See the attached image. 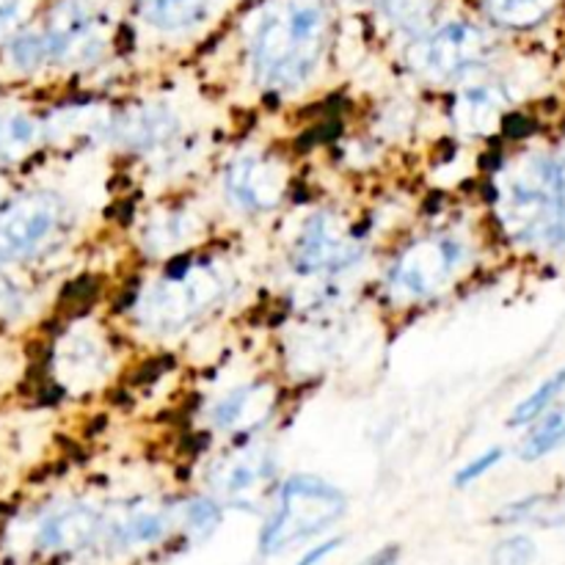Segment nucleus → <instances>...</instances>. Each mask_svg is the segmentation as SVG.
<instances>
[{"label":"nucleus","mask_w":565,"mask_h":565,"mask_svg":"<svg viewBox=\"0 0 565 565\" xmlns=\"http://www.w3.org/2000/svg\"><path fill=\"white\" fill-rule=\"evenodd\" d=\"M39 132L42 127L28 114H0V158L17 160L28 154L36 147Z\"/></svg>","instance_id":"nucleus-20"},{"label":"nucleus","mask_w":565,"mask_h":565,"mask_svg":"<svg viewBox=\"0 0 565 565\" xmlns=\"http://www.w3.org/2000/svg\"><path fill=\"white\" fill-rule=\"evenodd\" d=\"M502 458H505V450H502V447H491V450L480 452V456H475L472 461H467L461 469H458L452 483H456V489H469V486H475L478 480H483L486 475L502 461Z\"/></svg>","instance_id":"nucleus-26"},{"label":"nucleus","mask_w":565,"mask_h":565,"mask_svg":"<svg viewBox=\"0 0 565 565\" xmlns=\"http://www.w3.org/2000/svg\"><path fill=\"white\" fill-rule=\"evenodd\" d=\"M182 527L193 535L196 541L210 539L215 530L221 527L224 519V505L215 497H193L182 505Z\"/></svg>","instance_id":"nucleus-23"},{"label":"nucleus","mask_w":565,"mask_h":565,"mask_svg":"<svg viewBox=\"0 0 565 565\" xmlns=\"http://www.w3.org/2000/svg\"><path fill=\"white\" fill-rule=\"evenodd\" d=\"M108 345L92 331H70L58 345V375L75 392L97 386L108 375Z\"/></svg>","instance_id":"nucleus-12"},{"label":"nucleus","mask_w":565,"mask_h":565,"mask_svg":"<svg viewBox=\"0 0 565 565\" xmlns=\"http://www.w3.org/2000/svg\"><path fill=\"white\" fill-rule=\"evenodd\" d=\"M169 533V519L152 508H125L119 516H105V533L110 544L119 550H132V546H154Z\"/></svg>","instance_id":"nucleus-14"},{"label":"nucleus","mask_w":565,"mask_h":565,"mask_svg":"<svg viewBox=\"0 0 565 565\" xmlns=\"http://www.w3.org/2000/svg\"><path fill=\"white\" fill-rule=\"evenodd\" d=\"M105 533V513L86 502L55 508L44 513L36 524V550L42 552H77L92 546Z\"/></svg>","instance_id":"nucleus-10"},{"label":"nucleus","mask_w":565,"mask_h":565,"mask_svg":"<svg viewBox=\"0 0 565 565\" xmlns=\"http://www.w3.org/2000/svg\"><path fill=\"white\" fill-rule=\"evenodd\" d=\"M489 14L508 28H530L544 20L555 0H486Z\"/></svg>","instance_id":"nucleus-22"},{"label":"nucleus","mask_w":565,"mask_h":565,"mask_svg":"<svg viewBox=\"0 0 565 565\" xmlns=\"http://www.w3.org/2000/svg\"><path fill=\"white\" fill-rule=\"evenodd\" d=\"M342 544H345V539H340V535H337V539H326L323 544H315L312 550L303 552V555L298 557L296 565H320V563H326L331 555H334L337 550H340Z\"/></svg>","instance_id":"nucleus-30"},{"label":"nucleus","mask_w":565,"mask_h":565,"mask_svg":"<svg viewBox=\"0 0 565 565\" xmlns=\"http://www.w3.org/2000/svg\"><path fill=\"white\" fill-rule=\"evenodd\" d=\"M489 36L469 22H450L414 44L412 66L428 81H456L478 70L489 55Z\"/></svg>","instance_id":"nucleus-7"},{"label":"nucleus","mask_w":565,"mask_h":565,"mask_svg":"<svg viewBox=\"0 0 565 565\" xmlns=\"http://www.w3.org/2000/svg\"><path fill=\"white\" fill-rule=\"evenodd\" d=\"M364 259V243L337 215L307 218L290 248V268L298 276H340Z\"/></svg>","instance_id":"nucleus-6"},{"label":"nucleus","mask_w":565,"mask_h":565,"mask_svg":"<svg viewBox=\"0 0 565 565\" xmlns=\"http://www.w3.org/2000/svg\"><path fill=\"white\" fill-rule=\"evenodd\" d=\"M552 193H555L561 248H565V158H552Z\"/></svg>","instance_id":"nucleus-28"},{"label":"nucleus","mask_w":565,"mask_h":565,"mask_svg":"<svg viewBox=\"0 0 565 565\" xmlns=\"http://www.w3.org/2000/svg\"><path fill=\"white\" fill-rule=\"evenodd\" d=\"M469 257L463 237L452 232L419 237L408 243L386 270V290L395 301H428L445 290Z\"/></svg>","instance_id":"nucleus-4"},{"label":"nucleus","mask_w":565,"mask_h":565,"mask_svg":"<svg viewBox=\"0 0 565 565\" xmlns=\"http://www.w3.org/2000/svg\"><path fill=\"white\" fill-rule=\"evenodd\" d=\"M199 215L188 210H169V213L154 215L143 230V246L149 254H174L177 248L188 246L196 237Z\"/></svg>","instance_id":"nucleus-16"},{"label":"nucleus","mask_w":565,"mask_h":565,"mask_svg":"<svg viewBox=\"0 0 565 565\" xmlns=\"http://www.w3.org/2000/svg\"><path fill=\"white\" fill-rule=\"evenodd\" d=\"M66 224V204L53 191L17 196L0 210V265L22 263L53 243Z\"/></svg>","instance_id":"nucleus-5"},{"label":"nucleus","mask_w":565,"mask_h":565,"mask_svg":"<svg viewBox=\"0 0 565 565\" xmlns=\"http://www.w3.org/2000/svg\"><path fill=\"white\" fill-rule=\"evenodd\" d=\"M276 408V390L270 384H243L221 397L210 412L213 428L230 436H248L263 428Z\"/></svg>","instance_id":"nucleus-11"},{"label":"nucleus","mask_w":565,"mask_h":565,"mask_svg":"<svg viewBox=\"0 0 565 565\" xmlns=\"http://www.w3.org/2000/svg\"><path fill=\"white\" fill-rule=\"evenodd\" d=\"M285 193L287 169L270 154H235L224 169V196L241 213H270L285 202Z\"/></svg>","instance_id":"nucleus-8"},{"label":"nucleus","mask_w":565,"mask_h":565,"mask_svg":"<svg viewBox=\"0 0 565 565\" xmlns=\"http://www.w3.org/2000/svg\"><path fill=\"white\" fill-rule=\"evenodd\" d=\"M230 290V270L215 259L174 265L138 298V323L152 334H177L218 307Z\"/></svg>","instance_id":"nucleus-2"},{"label":"nucleus","mask_w":565,"mask_h":565,"mask_svg":"<svg viewBox=\"0 0 565 565\" xmlns=\"http://www.w3.org/2000/svg\"><path fill=\"white\" fill-rule=\"evenodd\" d=\"M177 130H180V119L169 105H141V108L127 110L121 119L110 125L116 141L132 152H154L174 141Z\"/></svg>","instance_id":"nucleus-13"},{"label":"nucleus","mask_w":565,"mask_h":565,"mask_svg":"<svg viewBox=\"0 0 565 565\" xmlns=\"http://www.w3.org/2000/svg\"><path fill=\"white\" fill-rule=\"evenodd\" d=\"M14 309H20V290H17L14 281L0 270V315L14 312Z\"/></svg>","instance_id":"nucleus-31"},{"label":"nucleus","mask_w":565,"mask_h":565,"mask_svg":"<svg viewBox=\"0 0 565 565\" xmlns=\"http://www.w3.org/2000/svg\"><path fill=\"white\" fill-rule=\"evenodd\" d=\"M386 9L397 22H417L428 11V0H386Z\"/></svg>","instance_id":"nucleus-29"},{"label":"nucleus","mask_w":565,"mask_h":565,"mask_svg":"<svg viewBox=\"0 0 565 565\" xmlns=\"http://www.w3.org/2000/svg\"><path fill=\"white\" fill-rule=\"evenodd\" d=\"M497 522L502 524H541V527H557L565 524V500L563 497L552 494H535L527 500L508 502L500 513H497Z\"/></svg>","instance_id":"nucleus-18"},{"label":"nucleus","mask_w":565,"mask_h":565,"mask_svg":"<svg viewBox=\"0 0 565 565\" xmlns=\"http://www.w3.org/2000/svg\"><path fill=\"white\" fill-rule=\"evenodd\" d=\"M141 9L160 31H188L213 11V0H141Z\"/></svg>","instance_id":"nucleus-17"},{"label":"nucleus","mask_w":565,"mask_h":565,"mask_svg":"<svg viewBox=\"0 0 565 565\" xmlns=\"http://www.w3.org/2000/svg\"><path fill=\"white\" fill-rule=\"evenodd\" d=\"M359 565H401V546H395V544L381 546L379 552H373L370 557H364Z\"/></svg>","instance_id":"nucleus-32"},{"label":"nucleus","mask_w":565,"mask_h":565,"mask_svg":"<svg viewBox=\"0 0 565 565\" xmlns=\"http://www.w3.org/2000/svg\"><path fill=\"white\" fill-rule=\"evenodd\" d=\"M565 390V370L561 373H555L552 379H546L544 384L539 386V390L530 392L527 397H524L522 403H519L516 408H513L511 419H508V425L511 428H522V425H533L535 419L544 417L546 412L552 408V403L557 401V395Z\"/></svg>","instance_id":"nucleus-21"},{"label":"nucleus","mask_w":565,"mask_h":565,"mask_svg":"<svg viewBox=\"0 0 565 565\" xmlns=\"http://www.w3.org/2000/svg\"><path fill=\"white\" fill-rule=\"evenodd\" d=\"M348 511L345 491L318 475H290L276 491V505L259 533V552L265 557L281 555L315 535L326 533Z\"/></svg>","instance_id":"nucleus-3"},{"label":"nucleus","mask_w":565,"mask_h":565,"mask_svg":"<svg viewBox=\"0 0 565 565\" xmlns=\"http://www.w3.org/2000/svg\"><path fill=\"white\" fill-rule=\"evenodd\" d=\"M276 458L263 447H243L235 456L221 458L210 469V489L215 497L235 505H246L248 500L259 497L265 486L274 480Z\"/></svg>","instance_id":"nucleus-9"},{"label":"nucleus","mask_w":565,"mask_h":565,"mask_svg":"<svg viewBox=\"0 0 565 565\" xmlns=\"http://www.w3.org/2000/svg\"><path fill=\"white\" fill-rule=\"evenodd\" d=\"M502 105H505V97H502L500 88L489 86H469L458 94L456 99V125L467 132H491L497 125H500Z\"/></svg>","instance_id":"nucleus-15"},{"label":"nucleus","mask_w":565,"mask_h":565,"mask_svg":"<svg viewBox=\"0 0 565 565\" xmlns=\"http://www.w3.org/2000/svg\"><path fill=\"white\" fill-rule=\"evenodd\" d=\"M326 14L318 0H279L259 17L248 42L254 81L270 92H296L320 64Z\"/></svg>","instance_id":"nucleus-1"},{"label":"nucleus","mask_w":565,"mask_h":565,"mask_svg":"<svg viewBox=\"0 0 565 565\" xmlns=\"http://www.w3.org/2000/svg\"><path fill=\"white\" fill-rule=\"evenodd\" d=\"M9 58L17 70H36L44 61H50L42 33H22V36L11 39Z\"/></svg>","instance_id":"nucleus-24"},{"label":"nucleus","mask_w":565,"mask_h":565,"mask_svg":"<svg viewBox=\"0 0 565 565\" xmlns=\"http://www.w3.org/2000/svg\"><path fill=\"white\" fill-rule=\"evenodd\" d=\"M31 14V0H0V42L14 36Z\"/></svg>","instance_id":"nucleus-27"},{"label":"nucleus","mask_w":565,"mask_h":565,"mask_svg":"<svg viewBox=\"0 0 565 565\" xmlns=\"http://www.w3.org/2000/svg\"><path fill=\"white\" fill-rule=\"evenodd\" d=\"M561 445H565V403L557 408H550L544 417L535 419L530 434L524 436L519 456H522V461L533 463L555 452Z\"/></svg>","instance_id":"nucleus-19"},{"label":"nucleus","mask_w":565,"mask_h":565,"mask_svg":"<svg viewBox=\"0 0 565 565\" xmlns=\"http://www.w3.org/2000/svg\"><path fill=\"white\" fill-rule=\"evenodd\" d=\"M535 541L527 535H511L502 539L491 552V565H533L535 561Z\"/></svg>","instance_id":"nucleus-25"}]
</instances>
